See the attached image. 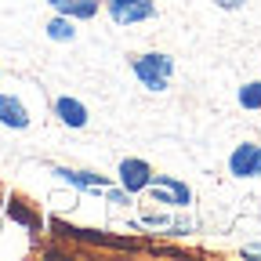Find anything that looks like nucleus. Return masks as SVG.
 <instances>
[{
  "label": "nucleus",
  "mask_w": 261,
  "mask_h": 261,
  "mask_svg": "<svg viewBox=\"0 0 261 261\" xmlns=\"http://www.w3.org/2000/svg\"><path fill=\"white\" fill-rule=\"evenodd\" d=\"M145 192L152 196V203L174 207V211H181V207H189V203H192V189H189L185 181L171 178V174H152V178H149V185H145Z\"/></svg>",
  "instance_id": "2"
},
{
  "label": "nucleus",
  "mask_w": 261,
  "mask_h": 261,
  "mask_svg": "<svg viewBox=\"0 0 261 261\" xmlns=\"http://www.w3.org/2000/svg\"><path fill=\"white\" fill-rule=\"evenodd\" d=\"M109 203H127V192H109Z\"/></svg>",
  "instance_id": "14"
},
{
  "label": "nucleus",
  "mask_w": 261,
  "mask_h": 261,
  "mask_svg": "<svg viewBox=\"0 0 261 261\" xmlns=\"http://www.w3.org/2000/svg\"><path fill=\"white\" fill-rule=\"evenodd\" d=\"M55 174H58L62 181H69L73 189H91V192L109 189V178H106V174H94V171H69V167H55Z\"/></svg>",
  "instance_id": "8"
},
{
  "label": "nucleus",
  "mask_w": 261,
  "mask_h": 261,
  "mask_svg": "<svg viewBox=\"0 0 261 261\" xmlns=\"http://www.w3.org/2000/svg\"><path fill=\"white\" fill-rule=\"evenodd\" d=\"M243 254H261V243H250V247H243Z\"/></svg>",
  "instance_id": "15"
},
{
  "label": "nucleus",
  "mask_w": 261,
  "mask_h": 261,
  "mask_svg": "<svg viewBox=\"0 0 261 261\" xmlns=\"http://www.w3.org/2000/svg\"><path fill=\"white\" fill-rule=\"evenodd\" d=\"M240 106L243 109H261V80H250V84H243L240 87Z\"/></svg>",
  "instance_id": "11"
},
{
  "label": "nucleus",
  "mask_w": 261,
  "mask_h": 261,
  "mask_svg": "<svg viewBox=\"0 0 261 261\" xmlns=\"http://www.w3.org/2000/svg\"><path fill=\"white\" fill-rule=\"evenodd\" d=\"M0 123L11 130H25L29 127V109L22 106L18 94H0Z\"/></svg>",
  "instance_id": "5"
},
{
  "label": "nucleus",
  "mask_w": 261,
  "mask_h": 261,
  "mask_svg": "<svg viewBox=\"0 0 261 261\" xmlns=\"http://www.w3.org/2000/svg\"><path fill=\"white\" fill-rule=\"evenodd\" d=\"M55 116H58L65 127H76V130H80V127H87V120H91L87 106L80 102V98H69V94L55 102Z\"/></svg>",
  "instance_id": "6"
},
{
  "label": "nucleus",
  "mask_w": 261,
  "mask_h": 261,
  "mask_svg": "<svg viewBox=\"0 0 261 261\" xmlns=\"http://www.w3.org/2000/svg\"><path fill=\"white\" fill-rule=\"evenodd\" d=\"M254 163H257V145L254 142H243V145L232 149V156H228V174L254 178Z\"/></svg>",
  "instance_id": "7"
},
{
  "label": "nucleus",
  "mask_w": 261,
  "mask_h": 261,
  "mask_svg": "<svg viewBox=\"0 0 261 261\" xmlns=\"http://www.w3.org/2000/svg\"><path fill=\"white\" fill-rule=\"evenodd\" d=\"M149 178H152V167H149L145 160H138V156H127V160H120V189H123L127 196L145 192Z\"/></svg>",
  "instance_id": "4"
},
{
  "label": "nucleus",
  "mask_w": 261,
  "mask_h": 261,
  "mask_svg": "<svg viewBox=\"0 0 261 261\" xmlns=\"http://www.w3.org/2000/svg\"><path fill=\"white\" fill-rule=\"evenodd\" d=\"M261 174V145H257V163H254V178Z\"/></svg>",
  "instance_id": "16"
},
{
  "label": "nucleus",
  "mask_w": 261,
  "mask_h": 261,
  "mask_svg": "<svg viewBox=\"0 0 261 261\" xmlns=\"http://www.w3.org/2000/svg\"><path fill=\"white\" fill-rule=\"evenodd\" d=\"M214 4H218V8H225V11H236V8H243V4H247V0H214Z\"/></svg>",
  "instance_id": "13"
},
{
  "label": "nucleus",
  "mask_w": 261,
  "mask_h": 261,
  "mask_svg": "<svg viewBox=\"0 0 261 261\" xmlns=\"http://www.w3.org/2000/svg\"><path fill=\"white\" fill-rule=\"evenodd\" d=\"M192 228H196V221H171V232H178V236L192 232Z\"/></svg>",
  "instance_id": "12"
},
{
  "label": "nucleus",
  "mask_w": 261,
  "mask_h": 261,
  "mask_svg": "<svg viewBox=\"0 0 261 261\" xmlns=\"http://www.w3.org/2000/svg\"><path fill=\"white\" fill-rule=\"evenodd\" d=\"M47 4L65 15V18H73V22H87L98 15V0H47Z\"/></svg>",
  "instance_id": "9"
},
{
  "label": "nucleus",
  "mask_w": 261,
  "mask_h": 261,
  "mask_svg": "<svg viewBox=\"0 0 261 261\" xmlns=\"http://www.w3.org/2000/svg\"><path fill=\"white\" fill-rule=\"evenodd\" d=\"M47 40H55V44L76 40V25H73V18H65V15L51 18V22H47Z\"/></svg>",
  "instance_id": "10"
},
{
  "label": "nucleus",
  "mask_w": 261,
  "mask_h": 261,
  "mask_svg": "<svg viewBox=\"0 0 261 261\" xmlns=\"http://www.w3.org/2000/svg\"><path fill=\"white\" fill-rule=\"evenodd\" d=\"M130 69H135V76L145 91H167V84L174 76V58L160 55V51H149V55H138L130 62Z\"/></svg>",
  "instance_id": "1"
},
{
  "label": "nucleus",
  "mask_w": 261,
  "mask_h": 261,
  "mask_svg": "<svg viewBox=\"0 0 261 261\" xmlns=\"http://www.w3.org/2000/svg\"><path fill=\"white\" fill-rule=\"evenodd\" d=\"M106 11L113 15L116 25H138L156 15V4L152 0H106Z\"/></svg>",
  "instance_id": "3"
}]
</instances>
